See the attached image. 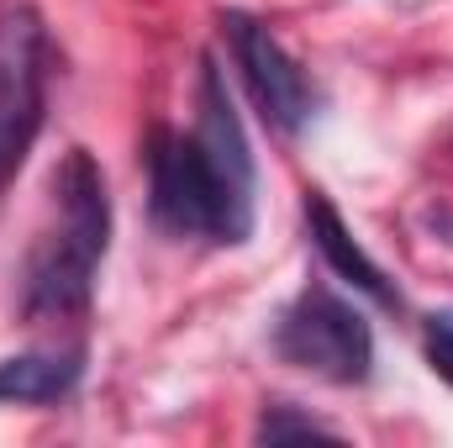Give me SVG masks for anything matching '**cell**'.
I'll list each match as a JSON object with an SVG mask.
<instances>
[{
	"label": "cell",
	"instance_id": "1",
	"mask_svg": "<svg viewBox=\"0 0 453 448\" xmlns=\"http://www.w3.org/2000/svg\"><path fill=\"white\" fill-rule=\"evenodd\" d=\"M148 190L158 227H169L174 237L232 248L253 232V153L211 58L201 69L196 132H153Z\"/></svg>",
	"mask_w": 453,
	"mask_h": 448
},
{
	"label": "cell",
	"instance_id": "2",
	"mask_svg": "<svg viewBox=\"0 0 453 448\" xmlns=\"http://www.w3.org/2000/svg\"><path fill=\"white\" fill-rule=\"evenodd\" d=\"M111 243V196L106 174L85 148H69L53 169V212L37 232L21 269V317L69 322L90 306L96 269Z\"/></svg>",
	"mask_w": 453,
	"mask_h": 448
},
{
	"label": "cell",
	"instance_id": "3",
	"mask_svg": "<svg viewBox=\"0 0 453 448\" xmlns=\"http://www.w3.org/2000/svg\"><path fill=\"white\" fill-rule=\"evenodd\" d=\"M274 353L327 385H364L374 375V333H369L364 312H353L327 285L301 290L280 312Z\"/></svg>",
	"mask_w": 453,
	"mask_h": 448
},
{
	"label": "cell",
	"instance_id": "4",
	"mask_svg": "<svg viewBox=\"0 0 453 448\" xmlns=\"http://www.w3.org/2000/svg\"><path fill=\"white\" fill-rule=\"evenodd\" d=\"M48 101V32L37 11H0V185L21 169L42 132Z\"/></svg>",
	"mask_w": 453,
	"mask_h": 448
},
{
	"label": "cell",
	"instance_id": "5",
	"mask_svg": "<svg viewBox=\"0 0 453 448\" xmlns=\"http://www.w3.org/2000/svg\"><path fill=\"white\" fill-rule=\"evenodd\" d=\"M222 27H226L232 58H237V69H242V85H248L258 116H264L274 132H301V127L311 121V112H317V90H311L306 69L280 48V37H274L264 21L232 11V16H222Z\"/></svg>",
	"mask_w": 453,
	"mask_h": 448
},
{
	"label": "cell",
	"instance_id": "6",
	"mask_svg": "<svg viewBox=\"0 0 453 448\" xmlns=\"http://www.w3.org/2000/svg\"><path fill=\"white\" fill-rule=\"evenodd\" d=\"M306 232H311V243H317V253L327 259V269L348 280L353 290H364L369 301H380V306H401V296H395V285L385 280V269L358 248V237L342 227V217L333 212V201L322 196V190H306Z\"/></svg>",
	"mask_w": 453,
	"mask_h": 448
},
{
	"label": "cell",
	"instance_id": "7",
	"mask_svg": "<svg viewBox=\"0 0 453 448\" xmlns=\"http://www.w3.org/2000/svg\"><path fill=\"white\" fill-rule=\"evenodd\" d=\"M80 369H85V353L80 348H48V353H16V359H0V401H16V406H48L58 396H69L80 385Z\"/></svg>",
	"mask_w": 453,
	"mask_h": 448
},
{
	"label": "cell",
	"instance_id": "8",
	"mask_svg": "<svg viewBox=\"0 0 453 448\" xmlns=\"http://www.w3.org/2000/svg\"><path fill=\"white\" fill-rule=\"evenodd\" d=\"M258 438H264V444H285V438H333V428L317 422V417H290V406H269L264 422H258Z\"/></svg>",
	"mask_w": 453,
	"mask_h": 448
},
{
	"label": "cell",
	"instance_id": "9",
	"mask_svg": "<svg viewBox=\"0 0 453 448\" xmlns=\"http://www.w3.org/2000/svg\"><path fill=\"white\" fill-rule=\"evenodd\" d=\"M427 359H433V369L453 385V317H433L427 322Z\"/></svg>",
	"mask_w": 453,
	"mask_h": 448
}]
</instances>
